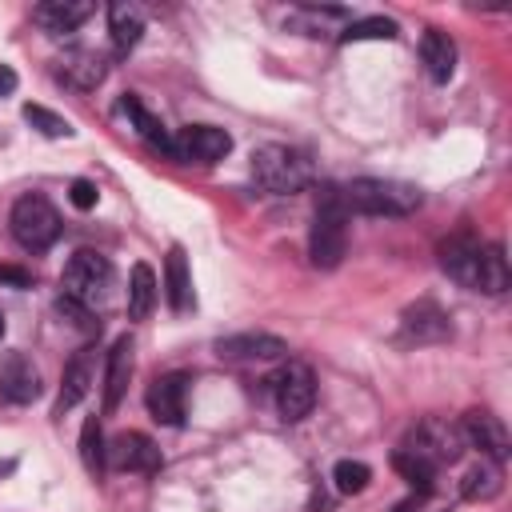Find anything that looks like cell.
Segmentation results:
<instances>
[{"label":"cell","mask_w":512,"mask_h":512,"mask_svg":"<svg viewBox=\"0 0 512 512\" xmlns=\"http://www.w3.org/2000/svg\"><path fill=\"white\" fill-rule=\"evenodd\" d=\"M56 308H60L76 328H84V332H100V320H92V308H84V304H76V300H68V296H60Z\"/></svg>","instance_id":"d6a6232c"},{"label":"cell","mask_w":512,"mask_h":512,"mask_svg":"<svg viewBox=\"0 0 512 512\" xmlns=\"http://www.w3.org/2000/svg\"><path fill=\"white\" fill-rule=\"evenodd\" d=\"M88 16H92V4H88V0H44V4L32 8V20H36L44 32H52V36L76 32Z\"/></svg>","instance_id":"ac0fdd59"},{"label":"cell","mask_w":512,"mask_h":512,"mask_svg":"<svg viewBox=\"0 0 512 512\" xmlns=\"http://www.w3.org/2000/svg\"><path fill=\"white\" fill-rule=\"evenodd\" d=\"M128 376H132V340L120 336L108 352V368H104V412H116L120 408V396L128 388Z\"/></svg>","instance_id":"44dd1931"},{"label":"cell","mask_w":512,"mask_h":512,"mask_svg":"<svg viewBox=\"0 0 512 512\" xmlns=\"http://www.w3.org/2000/svg\"><path fill=\"white\" fill-rule=\"evenodd\" d=\"M508 260H504V248L500 244H484L480 248V268H476V292H488V296H504L508 292Z\"/></svg>","instance_id":"d4e9b609"},{"label":"cell","mask_w":512,"mask_h":512,"mask_svg":"<svg viewBox=\"0 0 512 512\" xmlns=\"http://www.w3.org/2000/svg\"><path fill=\"white\" fill-rule=\"evenodd\" d=\"M272 396H276V408H280V416L288 420V424H296V420H304L308 412H312V404H316V376H312V368L308 364H284L272 380Z\"/></svg>","instance_id":"52a82bcc"},{"label":"cell","mask_w":512,"mask_h":512,"mask_svg":"<svg viewBox=\"0 0 512 512\" xmlns=\"http://www.w3.org/2000/svg\"><path fill=\"white\" fill-rule=\"evenodd\" d=\"M212 352L232 364H264V360L288 356V340L272 336V332H236V336H220L212 344Z\"/></svg>","instance_id":"8fae6325"},{"label":"cell","mask_w":512,"mask_h":512,"mask_svg":"<svg viewBox=\"0 0 512 512\" xmlns=\"http://www.w3.org/2000/svg\"><path fill=\"white\" fill-rule=\"evenodd\" d=\"M8 228H12V236H16L20 248L44 252V248H52V244L60 240V212L48 204V196L28 192V196H20V200L12 204Z\"/></svg>","instance_id":"277c9868"},{"label":"cell","mask_w":512,"mask_h":512,"mask_svg":"<svg viewBox=\"0 0 512 512\" xmlns=\"http://www.w3.org/2000/svg\"><path fill=\"white\" fill-rule=\"evenodd\" d=\"M0 284L28 288V284H32V272H24V268H16V264H0Z\"/></svg>","instance_id":"e575fe53"},{"label":"cell","mask_w":512,"mask_h":512,"mask_svg":"<svg viewBox=\"0 0 512 512\" xmlns=\"http://www.w3.org/2000/svg\"><path fill=\"white\" fill-rule=\"evenodd\" d=\"M252 176L264 192L272 196H296L304 192L312 180H316V168L312 160L300 152V148H288V144H260L252 152Z\"/></svg>","instance_id":"3957f363"},{"label":"cell","mask_w":512,"mask_h":512,"mask_svg":"<svg viewBox=\"0 0 512 512\" xmlns=\"http://www.w3.org/2000/svg\"><path fill=\"white\" fill-rule=\"evenodd\" d=\"M164 300L172 312H188L192 308V272H188V256L180 244L168 248L164 256Z\"/></svg>","instance_id":"ffe728a7"},{"label":"cell","mask_w":512,"mask_h":512,"mask_svg":"<svg viewBox=\"0 0 512 512\" xmlns=\"http://www.w3.org/2000/svg\"><path fill=\"white\" fill-rule=\"evenodd\" d=\"M420 64L436 84H448L452 72H456V40L440 28H428L420 36Z\"/></svg>","instance_id":"d6986e66"},{"label":"cell","mask_w":512,"mask_h":512,"mask_svg":"<svg viewBox=\"0 0 512 512\" xmlns=\"http://www.w3.org/2000/svg\"><path fill=\"white\" fill-rule=\"evenodd\" d=\"M96 384V348L84 344L80 352H72V360L64 364V376H60V396H56V416H64L68 408H76Z\"/></svg>","instance_id":"5bb4252c"},{"label":"cell","mask_w":512,"mask_h":512,"mask_svg":"<svg viewBox=\"0 0 512 512\" xmlns=\"http://www.w3.org/2000/svg\"><path fill=\"white\" fill-rule=\"evenodd\" d=\"M144 404H148V416L156 424H168V428H180L184 424V404H188V376L184 372H164L148 384L144 392Z\"/></svg>","instance_id":"7c38bea8"},{"label":"cell","mask_w":512,"mask_h":512,"mask_svg":"<svg viewBox=\"0 0 512 512\" xmlns=\"http://www.w3.org/2000/svg\"><path fill=\"white\" fill-rule=\"evenodd\" d=\"M120 112H128V120L136 124V132H140L156 152L172 156V132H168V128H164V124H160V120L140 104V96H132V92H128V96L120 100Z\"/></svg>","instance_id":"cb8c5ba5"},{"label":"cell","mask_w":512,"mask_h":512,"mask_svg":"<svg viewBox=\"0 0 512 512\" xmlns=\"http://www.w3.org/2000/svg\"><path fill=\"white\" fill-rule=\"evenodd\" d=\"M40 372L24 352H8L0 360V396L8 404H32L40 396Z\"/></svg>","instance_id":"2e32d148"},{"label":"cell","mask_w":512,"mask_h":512,"mask_svg":"<svg viewBox=\"0 0 512 512\" xmlns=\"http://www.w3.org/2000/svg\"><path fill=\"white\" fill-rule=\"evenodd\" d=\"M348 252V208H344V196H340V184L324 180L316 188V216H312V228H308V260L324 272L340 268Z\"/></svg>","instance_id":"6da1fadb"},{"label":"cell","mask_w":512,"mask_h":512,"mask_svg":"<svg viewBox=\"0 0 512 512\" xmlns=\"http://www.w3.org/2000/svg\"><path fill=\"white\" fill-rule=\"evenodd\" d=\"M368 480H372V468H368L364 460H336V468H332V484H336V492H344V496L364 492Z\"/></svg>","instance_id":"1f68e13d"},{"label":"cell","mask_w":512,"mask_h":512,"mask_svg":"<svg viewBox=\"0 0 512 512\" xmlns=\"http://www.w3.org/2000/svg\"><path fill=\"white\" fill-rule=\"evenodd\" d=\"M12 468H16V464H12V460H0V476H8V472H12Z\"/></svg>","instance_id":"8d00e7d4"},{"label":"cell","mask_w":512,"mask_h":512,"mask_svg":"<svg viewBox=\"0 0 512 512\" xmlns=\"http://www.w3.org/2000/svg\"><path fill=\"white\" fill-rule=\"evenodd\" d=\"M392 468L408 480V488L412 492H420V496H428L432 488H436V464H428L424 456H416V452H408V448H396L392 452Z\"/></svg>","instance_id":"4316f807"},{"label":"cell","mask_w":512,"mask_h":512,"mask_svg":"<svg viewBox=\"0 0 512 512\" xmlns=\"http://www.w3.org/2000/svg\"><path fill=\"white\" fill-rule=\"evenodd\" d=\"M400 448H408V452H416V456H424L428 464L440 468V464H456V460H460L464 436H460L456 424H448V420H440V416H424V420L408 432V440H404Z\"/></svg>","instance_id":"8992f818"},{"label":"cell","mask_w":512,"mask_h":512,"mask_svg":"<svg viewBox=\"0 0 512 512\" xmlns=\"http://www.w3.org/2000/svg\"><path fill=\"white\" fill-rule=\"evenodd\" d=\"M396 20L388 16H364V20H348L340 28V40L344 44H356V40H396Z\"/></svg>","instance_id":"f546056e"},{"label":"cell","mask_w":512,"mask_h":512,"mask_svg":"<svg viewBox=\"0 0 512 512\" xmlns=\"http://www.w3.org/2000/svg\"><path fill=\"white\" fill-rule=\"evenodd\" d=\"M0 340H4V316H0Z\"/></svg>","instance_id":"74e56055"},{"label":"cell","mask_w":512,"mask_h":512,"mask_svg":"<svg viewBox=\"0 0 512 512\" xmlns=\"http://www.w3.org/2000/svg\"><path fill=\"white\" fill-rule=\"evenodd\" d=\"M80 460H84V468H88V476H104V468H108V448H104V428H100V420L96 416H88L84 420V428H80Z\"/></svg>","instance_id":"83f0119b"},{"label":"cell","mask_w":512,"mask_h":512,"mask_svg":"<svg viewBox=\"0 0 512 512\" xmlns=\"http://www.w3.org/2000/svg\"><path fill=\"white\" fill-rule=\"evenodd\" d=\"M480 240L472 236V232H452V236H444L440 240V248H436V256H440V268L456 280V284H464V288H476V268H480Z\"/></svg>","instance_id":"4fadbf2b"},{"label":"cell","mask_w":512,"mask_h":512,"mask_svg":"<svg viewBox=\"0 0 512 512\" xmlns=\"http://www.w3.org/2000/svg\"><path fill=\"white\" fill-rule=\"evenodd\" d=\"M112 288V260L92 252V248H80L64 272H60V296L84 304V308H96Z\"/></svg>","instance_id":"5b68a950"},{"label":"cell","mask_w":512,"mask_h":512,"mask_svg":"<svg viewBox=\"0 0 512 512\" xmlns=\"http://www.w3.org/2000/svg\"><path fill=\"white\" fill-rule=\"evenodd\" d=\"M68 200H72V208L92 212V208H96V200H100V192H96V184H92V180H72V184H68Z\"/></svg>","instance_id":"836d02e7"},{"label":"cell","mask_w":512,"mask_h":512,"mask_svg":"<svg viewBox=\"0 0 512 512\" xmlns=\"http://www.w3.org/2000/svg\"><path fill=\"white\" fill-rule=\"evenodd\" d=\"M232 152V136L216 124H188L172 136V160H196V164H216Z\"/></svg>","instance_id":"30bf717a"},{"label":"cell","mask_w":512,"mask_h":512,"mask_svg":"<svg viewBox=\"0 0 512 512\" xmlns=\"http://www.w3.org/2000/svg\"><path fill=\"white\" fill-rule=\"evenodd\" d=\"M448 336H452V320H448V312H444L436 300H416V304L404 308V316H400V332H396V340H400L404 348L444 344Z\"/></svg>","instance_id":"ba28073f"},{"label":"cell","mask_w":512,"mask_h":512,"mask_svg":"<svg viewBox=\"0 0 512 512\" xmlns=\"http://www.w3.org/2000/svg\"><path fill=\"white\" fill-rule=\"evenodd\" d=\"M344 208L360 216H412L424 204V192L408 180H388V176H356L340 188Z\"/></svg>","instance_id":"7a4b0ae2"},{"label":"cell","mask_w":512,"mask_h":512,"mask_svg":"<svg viewBox=\"0 0 512 512\" xmlns=\"http://www.w3.org/2000/svg\"><path fill=\"white\" fill-rule=\"evenodd\" d=\"M24 120H28L40 136H48V140H68V136L76 132L60 112H52V108H44V104H24Z\"/></svg>","instance_id":"4dcf8cb0"},{"label":"cell","mask_w":512,"mask_h":512,"mask_svg":"<svg viewBox=\"0 0 512 512\" xmlns=\"http://www.w3.org/2000/svg\"><path fill=\"white\" fill-rule=\"evenodd\" d=\"M500 492H504V472H500L496 460H484V456H480V464H472V468L464 472V480H460V496H464V500H496Z\"/></svg>","instance_id":"603a6c76"},{"label":"cell","mask_w":512,"mask_h":512,"mask_svg":"<svg viewBox=\"0 0 512 512\" xmlns=\"http://www.w3.org/2000/svg\"><path fill=\"white\" fill-rule=\"evenodd\" d=\"M108 32H112V48L120 56H128L144 36V12L136 4H124V0L108 4Z\"/></svg>","instance_id":"7402d4cb"},{"label":"cell","mask_w":512,"mask_h":512,"mask_svg":"<svg viewBox=\"0 0 512 512\" xmlns=\"http://www.w3.org/2000/svg\"><path fill=\"white\" fill-rule=\"evenodd\" d=\"M156 272L140 260L132 264V276H128V316L132 320H148V312L156 308Z\"/></svg>","instance_id":"484cf974"},{"label":"cell","mask_w":512,"mask_h":512,"mask_svg":"<svg viewBox=\"0 0 512 512\" xmlns=\"http://www.w3.org/2000/svg\"><path fill=\"white\" fill-rule=\"evenodd\" d=\"M112 460H116L120 472H144V476L160 472V464H164L160 460V448L144 432H120L112 440Z\"/></svg>","instance_id":"e0dca14e"},{"label":"cell","mask_w":512,"mask_h":512,"mask_svg":"<svg viewBox=\"0 0 512 512\" xmlns=\"http://www.w3.org/2000/svg\"><path fill=\"white\" fill-rule=\"evenodd\" d=\"M456 428H460V436H464V448H476L484 460H496V464L508 460L512 440H508V428H504V420H500L496 412L472 408V412H464V420H460Z\"/></svg>","instance_id":"9c48e42d"},{"label":"cell","mask_w":512,"mask_h":512,"mask_svg":"<svg viewBox=\"0 0 512 512\" xmlns=\"http://www.w3.org/2000/svg\"><path fill=\"white\" fill-rule=\"evenodd\" d=\"M344 20H348L344 8H316V4H304V8H296V12L288 16V28L304 32V36H320V32H328V24H344Z\"/></svg>","instance_id":"f1b7e54d"},{"label":"cell","mask_w":512,"mask_h":512,"mask_svg":"<svg viewBox=\"0 0 512 512\" xmlns=\"http://www.w3.org/2000/svg\"><path fill=\"white\" fill-rule=\"evenodd\" d=\"M16 92V72L8 64H0V96H12Z\"/></svg>","instance_id":"d590c367"},{"label":"cell","mask_w":512,"mask_h":512,"mask_svg":"<svg viewBox=\"0 0 512 512\" xmlns=\"http://www.w3.org/2000/svg\"><path fill=\"white\" fill-rule=\"evenodd\" d=\"M104 76H108V60L100 52H92V48H68L56 60V80L76 88V92H92Z\"/></svg>","instance_id":"9a60e30c"}]
</instances>
